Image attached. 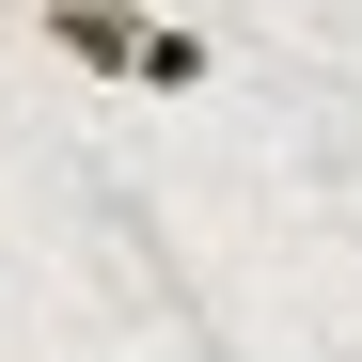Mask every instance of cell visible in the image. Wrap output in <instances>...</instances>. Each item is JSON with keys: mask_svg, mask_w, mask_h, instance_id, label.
I'll use <instances>...</instances> for the list:
<instances>
[{"mask_svg": "<svg viewBox=\"0 0 362 362\" xmlns=\"http://www.w3.org/2000/svg\"><path fill=\"white\" fill-rule=\"evenodd\" d=\"M32 16H47V47H64L79 79H142V32H158L142 0H32Z\"/></svg>", "mask_w": 362, "mask_h": 362, "instance_id": "1", "label": "cell"}, {"mask_svg": "<svg viewBox=\"0 0 362 362\" xmlns=\"http://www.w3.org/2000/svg\"><path fill=\"white\" fill-rule=\"evenodd\" d=\"M142 95H205V32L158 16V32H142Z\"/></svg>", "mask_w": 362, "mask_h": 362, "instance_id": "2", "label": "cell"}]
</instances>
